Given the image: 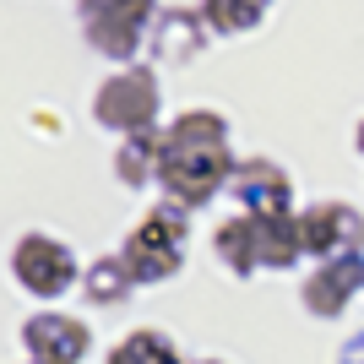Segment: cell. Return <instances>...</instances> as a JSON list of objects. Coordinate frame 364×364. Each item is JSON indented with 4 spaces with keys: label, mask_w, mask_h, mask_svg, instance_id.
Listing matches in <instances>:
<instances>
[{
    "label": "cell",
    "mask_w": 364,
    "mask_h": 364,
    "mask_svg": "<svg viewBox=\"0 0 364 364\" xmlns=\"http://www.w3.org/2000/svg\"><path fill=\"white\" fill-rule=\"evenodd\" d=\"M92 125L114 131V136H136L164 125V82L152 65H114V71L92 87Z\"/></svg>",
    "instance_id": "cell-1"
},
{
    "label": "cell",
    "mask_w": 364,
    "mask_h": 364,
    "mask_svg": "<svg viewBox=\"0 0 364 364\" xmlns=\"http://www.w3.org/2000/svg\"><path fill=\"white\" fill-rule=\"evenodd\" d=\"M6 272H11V283L28 294V299L60 304L65 294L82 283V261H76V250L60 240V234L28 228V234H16L11 256H6Z\"/></svg>",
    "instance_id": "cell-2"
},
{
    "label": "cell",
    "mask_w": 364,
    "mask_h": 364,
    "mask_svg": "<svg viewBox=\"0 0 364 364\" xmlns=\"http://www.w3.org/2000/svg\"><path fill=\"white\" fill-rule=\"evenodd\" d=\"M158 0H87L82 6V38L98 60L114 65H136L141 44L158 28Z\"/></svg>",
    "instance_id": "cell-3"
},
{
    "label": "cell",
    "mask_w": 364,
    "mask_h": 364,
    "mask_svg": "<svg viewBox=\"0 0 364 364\" xmlns=\"http://www.w3.org/2000/svg\"><path fill=\"white\" fill-rule=\"evenodd\" d=\"M234 147H168L164 141V168H158V191L164 201H180L185 213L207 207L213 196L228 191V174H234Z\"/></svg>",
    "instance_id": "cell-4"
},
{
    "label": "cell",
    "mask_w": 364,
    "mask_h": 364,
    "mask_svg": "<svg viewBox=\"0 0 364 364\" xmlns=\"http://www.w3.org/2000/svg\"><path fill=\"white\" fill-rule=\"evenodd\" d=\"M22 353H28L33 364H87L92 353V326L82 316H71V310H33L28 321H22Z\"/></svg>",
    "instance_id": "cell-5"
},
{
    "label": "cell",
    "mask_w": 364,
    "mask_h": 364,
    "mask_svg": "<svg viewBox=\"0 0 364 364\" xmlns=\"http://www.w3.org/2000/svg\"><path fill=\"white\" fill-rule=\"evenodd\" d=\"M299 218V245L304 256L332 261V256H364V213H353L348 201H316Z\"/></svg>",
    "instance_id": "cell-6"
},
{
    "label": "cell",
    "mask_w": 364,
    "mask_h": 364,
    "mask_svg": "<svg viewBox=\"0 0 364 364\" xmlns=\"http://www.w3.org/2000/svg\"><path fill=\"white\" fill-rule=\"evenodd\" d=\"M228 196H234V207L250 213V218L294 213V180H289V168H277L272 158H245V164H234Z\"/></svg>",
    "instance_id": "cell-7"
},
{
    "label": "cell",
    "mask_w": 364,
    "mask_h": 364,
    "mask_svg": "<svg viewBox=\"0 0 364 364\" xmlns=\"http://www.w3.org/2000/svg\"><path fill=\"white\" fill-rule=\"evenodd\" d=\"M353 294H364V256H332V261H316V272L304 277L299 299L310 316L337 321L353 304Z\"/></svg>",
    "instance_id": "cell-8"
},
{
    "label": "cell",
    "mask_w": 364,
    "mask_h": 364,
    "mask_svg": "<svg viewBox=\"0 0 364 364\" xmlns=\"http://www.w3.org/2000/svg\"><path fill=\"white\" fill-rule=\"evenodd\" d=\"M158 168H164V125L136 131V136H120V147H114V180L125 191L158 185Z\"/></svg>",
    "instance_id": "cell-9"
},
{
    "label": "cell",
    "mask_w": 364,
    "mask_h": 364,
    "mask_svg": "<svg viewBox=\"0 0 364 364\" xmlns=\"http://www.w3.org/2000/svg\"><path fill=\"white\" fill-rule=\"evenodd\" d=\"M256 256H261V272H289L294 261H304L299 218H294V213L256 218Z\"/></svg>",
    "instance_id": "cell-10"
},
{
    "label": "cell",
    "mask_w": 364,
    "mask_h": 364,
    "mask_svg": "<svg viewBox=\"0 0 364 364\" xmlns=\"http://www.w3.org/2000/svg\"><path fill=\"white\" fill-rule=\"evenodd\" d=\"M213 256L223 261L234 277H256L261 272V256H256V218L250 213H234L213 228Z\"/></svg>",
    "instance_id": "cell-11"
},
{
    "label": "cell",
    "mask_w": 364,
    "mask_h": 364,
    "mask_svg": "<svg viewBox=\"0 0 364 364\" xmlns=\"http://www.w3.org/2000/svg\"><path fill=\"white\" fill-rule=\"evenodd\" d=\"M164 141L168 147H234V131L218 109H180L174 120L164 125Z\"/></svg>",
    "instance_id": "cell-12"
},
{
    "label": "cell",
    "mask_w": 364,
    "mask_h": 364,
    "mask_svg": "<svg viewBox=\"0 0 364 364\" xmlns=\"http://www.w3.org/2000/svg\"><path fill=\"white\" fill-rule=\"evenodd\" d=\"M76 289L87 294V304H104V310H120L131 294H136V277H131V267L120 261V250L114 256H98L92 267H82V283Z\"/></svg>",
    "instance_id": "cell-13"
},
{
    "label": "cell",
    "mask_w": 364,
    "mask_h": 364,
    "mask_svg": "<svg viewBox=\"0 0 364 364\" xmlns=\"http://www.w3.org/2000/svg\"><path fill=\"white\" fill-rule=\"evenodd\" d=\"M120 261L131 267L136 289H152V283H168V277H180L185 250H168V245H147V240H136V234H125Z\"/></svg>",
    "instance_id": "cell-14"
},
{
    "label": "cell",
    "mask_w": 364,
    "mask_h": 364,
    "mask_svg": "<svg viewBox=\"0 0 364 364\" xmlns=\"http://www.w3.org/2000/svg\"><path fill=\"white\" fill-rule=\"evenodd\" d=\"M104 364H185V353L174 348V337L158 332V326H136L125 332L114 348L104 353Z\"/></svg>",
    "instance_id": "cell-15"
},
{
    "label": "cell",
    "mask_w": 364,
    "mask_h": 364,
    "mask_svg": "<svg viewBox=\"0 0 364 364\" xmlns=\"http://www.w3.org/2000/svg\"><path fill=\"white\" fill-rule=\"evenodd\" d=\"M196 16L207 22L213 38H245L267 22V6H256V0H201Z\"/></svg>",
    "instance_id": "cell-16"
},
{
    "label": "cell",
    "mask_w": 364,
    "mask_h": 364,
    "mask_svg": "<svg viewBox=\"0 0 364 364\" xmlns=\"http://www.w3.org/2000/svg\"><path fill=\"white\" fill-rule=\"evenodd\" d=\"M353 147H359V158H364V120H359V131H353Z\"/></svg>",
    "instance_id": "cell-17"
},
{
    "label": "cell",
    "mask_w": 364,
    "mask_h": 364,
    "mask_svg": "<svg viewBox=\"0 0 364 364\" xmlns=\"http://www.w3.org/2000/svg\"><path fill=\"white\" fill-rule=\"evenodd\" d=\"M196 364H223V359H196Z\"/></svg>",
    "instance_id": "cell-18"
},
{
    "label": "cell",
    "mask_w": 364,
    "mask_h": 364,
    "mask_svg": "<svg viewBox=\"0 0 364 364\" xmlns=\"http://www.w3.org/2000/svg\"><path fill=\"white\" fill-rule=\"evenodd\" d=\"M256 6H272V0H256Z\"/></svg>",
    "instance_id": "cell-19"
},
{
    "label": "cell",
    "mask_w": 364,
    "mask_h": 364,
    "mask_svg": "<svg viewBox=\"0 0 364 364\" xmlns=\"http://www.w3.org/2000/svg\"><path fill=\"white\" fill-rule=\"evenodd\" d=\"M76 6H87V0H76Z\"/></svg>",
    "instance_id": "cell-20"
}]
</instances>
